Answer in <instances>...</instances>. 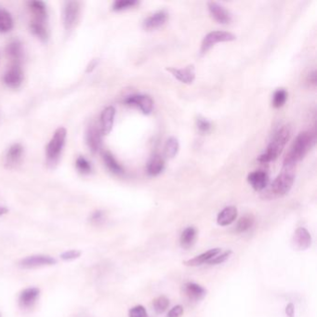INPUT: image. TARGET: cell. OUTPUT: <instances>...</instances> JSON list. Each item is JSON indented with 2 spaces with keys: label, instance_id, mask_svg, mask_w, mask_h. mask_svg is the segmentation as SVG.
Returning <instances> with one entry per match:
<instances>
[{
  "label": "cell",
  "instance_id": "obj_1",
  "mask_svg": "<svg viewBox=\"0 0 317 317\" xmlns=\"http://www.w3.org/2000/svg\"><path fill=\"white\" fill-rule=\"evenodd\" d=\"M315 140V132L311 130L303 131L297 136L284 160V167L295 169L297 163L304 159L306 154L314 145Z\"/></svg>",
  "mask_w": 317,
  "mask_h": 317
},
{
  "label": "cell",
  "instance_id": "obj_2",
  "mask_svg": "<svg viewBox=\"0 0 317 317\" xmlns=\"http://www.w3.org/2000/svg\"><path fill=\"white\" fill-rule=\"evenodd\" d=\"M290 134L291 129L288 125H285L281 129H278L267 147L266 151L258 156V162L262 164H267L276 160L279 156V154L282 153L283 149L285 148L290 138Z\"/></svg>",
  "mask_w": 317,
  "mask_h": 317
},
{
  "label": "cell",
  "instance_id": "obj_3",
  "mask_svg": "<svg viewBox=\"0 0 317 317\" xmlns=\"http://www.w3.org/2000/svg\"><path fill=\"white\" fill-rule=\"evenodd\" d=\"M294 168L284 167L281 173L276 177V180L272 183L270 189L263 194L266 199H273L284 196L288 194L292 188L294 180H295V172Z\"/></svg>",
  "mask_w": 317,
  "mask_h": 317
},
{
  "label": "cell",
  "instance_id": "obj_4",
  "mask_svg": "<svg viewBox=\"0 0 317 317\" xmlns=\"http://www.w3.org/2000/svg\"><path fill=\"white\" fill-rule=\"evenodd\" d=\"M66 134H67L66 129L63 127H60L59 129H56L51 140L47 145L46 155H47V165L52 168L57 164L60 155L63 152V149L65 147Z\"/></svg>",
  "mask_w": 317,
  "mask_h": 317
},
{
  "label": "cell",
  "instance_id": "obj_5",
  "mask_svg": "<svg viewBox=\"0 0 317 317\" xmlns=\"http://www.w3.org/2000/svg\"><path fill=\"white\" fill-rule=\"evenodd\" d=\"M235 35L226 31H212L204 37L201 45V52L206 53L215 44L220 42H230L235 40Z\"/></svg>",
  "mask_w": 317,
  "mask_h": 317
},
{
  "label": "cell",
  "instance_id": "obj_6",
  "mask_svg": "<svg viewBox=\"0 0 317 317\" xmlns=\"http://www.w3.org/2000/svg\"><path fill=\"white\" fill-rule=\"evenodd\" d=\"M80 11L79 2L77 1H66L64 7V25L65 30H71L77 22Z\"/></svg>",
  "mask_w": 317,
  "mask_h": 317
},
{
  "label": "cell",
  "instance_id": "obj_7",
  "mask_svg": "<svg viewBox=\"0 0 317 317\" xmlns=\"http://www.w3.org/2000/svg\"><path fill=\"white\" fill-rule=\"evenodd\" d=\"M24 155V147L20 143H14L7 151L4 164L8 170L16 169L21 164Z\"/></svg>",
  "mask_w": 317,
  "mask_h": 317
},
{
  "label": "cell",
  "instance_id": "obj_8",
  "mask_svg": "<svg viewBox=\"0 0 317 317\" xmlns=\"http://www.w3.org/2000/svg\"><path fill=\"white\" fill-rule=\"evenodd\" d=\"M125 103H127L128 105L136 106L140 108V110L144 115L151 114L153 109V100L148 95H131L125 100Z\"/></svg>",
  "mask_w": 317,
  "mask_h": 317
},
{
  "label": "cell",
  "instance_id": "obj_9",
  "mask_svg": "<svg viewBox=\"0 0 317 317\" xmlns=\"http://www.w3.org/2000/svg\"><path fill=\"white\" fill-rule=\"evenodd\" d=\"M57 263V260L55 258L47 256V255H32L29 257L23 258L20 261V266L22 268L30 269V268H36L41 266L47 265H54Z\"/></svg>",
  "mask_w": 317,
  "mask_h": 317
},
{
  "label": "cell",
  "instance_id": "obj_10",
  "mask_svg": "<svg viewBox=\"0 0 317 317\" xmlns=\"http://www.w3.org/2000/svg\"><path fill=\"white\" fill-rule=\"evenodd\" d=\"M24 78V73L21 68V65L19 64H13V65L7 70L3 80L9 88H18L23 82Z\"/></svg>",
  "mask_w": 317,
  "mask_h": 317
},
{
  "label": "cell",
  "instance_id": "obj_11",
  "mask_svg": "<svg viewBox=\"0 0 317 317\" xmlns=\"http://www.w3.org/2000/svg\"><path fill=\"white\" fill-rule=\"evenodd\" d=\"M101 131L98 126L91 125L88 127L86 133V141L91 153H97L101 149Z\"/></svg>",
  "mask_w": 317,
  "mask_h": 317
},
{
  "label": "cell",
  "instance_id": "obj_12",
  "mask_svg": "<svg viewBox=\"0 0 317 317\" xmlns=\"http://www.w3.org/2000/svg\"><path fill=\"white\" fill-rule=\"evenodd\" d=\"M311 236L305 228H298L292 237V246L295 249L303 251L311 247Z\"/></svg>",
  "mask_w": 317,
  "mask_h": 317
},
{
  "label": "cell",
  "instance_id": "obj_13",
  "mask_svg": "<svg viewBox=\"0 0 317 317\" xmlns=\"http://www.w3.org/2000/svg\"><path fill=\"white\" fill-rule=\"evenodd\" d=\"M207 7L212 17L214 18V20L219 24H227L231 22L232 20L231 13L221 4L212 1L207 3Z\"/></svg>",
  "mask_w": 317,
  "mask_h": 317
},
{
  "label": "cell",
  "instance_id": "obj_14",
  "mask_svg": "<svg viewBox=\"0 0 317 317\" xmlns=\"http://www.w3.org/2000/svg\"><path fill=\"white\" fill-rule=\"evenodd\" d=\"M167 71L170 72L171 75L181 82L184 84H192L195 79V70L194 65H190L182 69L177 68H167Z\"/></svg>",
  "mask_w": 317,
  "mask_h": 317
},
{
  "label": "cell",
  "instance_id": "obj_15",
  "mask_svg": "<svg viewBox=\"0 0 317 317\" xmlns=\"http://www.w3.org/2000/svg\"><path fill=\"white\" fill-rule=\"evenodd\" d=\"M247 182L255 191H262L268 185L269 176L263 171H253L248 174Z\"/></svg>",
  "mask_w": 317,
  "mask_h": 317
},
{
  "label": "cell",
  "instance_id": "obj_16",
  "mask_svg": "<svg viewBox=\"0 0 317 317\" xmlns=\"http://www.w3.org/2000/svg\"><path fill=\"white\" fill-rule=\"evenodd\" d=\"M116 116V109L113 106H108L100 115V129L102 135H107L111 132Z\"/></svg>",
  "mask_w": 317,
  "mask_h": 317
},
{
  "label": "cell",
  "instance_id": "obj_17",
  "mask_svg": "<svg viewBox=\"0 0 317 317\" xmlns=\"http://www.w3.org/2000/svg\"><path fill=\"white\" fill-rule=\"evenodd\" d=\"M167 20H168V13L165 11H159L152 14L151 16L147 17L143 21L142 26L146 31H153L164 25Z\"/></svg>",
  "mask_w": 317,
  "mask_h": 317
},
{
  "label": "cell",
  "instance_id": "obj_18",
  "mask_svg": "<svg viewBox=\"0 0 317 317\" xmlns=\"http://www.w3.org/2000/svg\"><path fill=\"white\" fill-rule=\"evenodd\" d=\"M183 292L189 300L199 301L203 300L206 295V290L203 287L195 283H187L183 286Z\"/></svg>",
  "mask_w": 317,
  "mask_h": 317
},
{
  "label": "cell",
  "instance_id": "obj_19",
  "mask_svg": "<svg viewBox=\"0 0 317 317\" xmlns=\"http://www.w3.org/2000/svg\"><path fill=\"white\" fill-rule=\"evenodd\" d=\"M40 290L37 288H29L24 289L20 294L19 303L22 308H31L34 305L37 298L39 297Z\"/></svg>",
  "mask_w": 317,
  "mask_h": 317
},
{
  "label": "cell",
  "instance_id": "obj_20",
  "mask_svg": "<svg viewBox=\"0 0 317 317\" xmlns=\"http://www.w3.org/2000/svg\"><path fill=\"white\" fill-rule=\"evenodd\" d=\"M221 253V248L216 247V248H212L207 250L206 252L202 253L198 256L194 257V258H191L188 260H184L183 265L185 266H190V267H196L199 265H204L206 262H208L210 259L214 258L215 256H217L218 254Z\"/></svg>",
  "mask_w": 317,
  "mask_h": 317
},
{
  "label": "cell",
  "instance_id": "obj_21",
  "mask_svg": "<svg viewBox=\"0 0 317 317\" xmlns=\"http://www.w3.org/2000/svg\"><path fill=\"white\" fill-rule=\"evenodd\" d=\"M237 208L234 206H226L218 214L217 223L220 226H228L237 218Z\"/></svg>",
  "mask_w": 317,
  "mask_h": 317
},
{
  "label": "cell",
  "instance_id": "obj_22",
  "mask_svg": "<svg viewBox=\"0 0 317 317\" xmlns=\"http://www.w3.org/2000/svg\"><path fill=\"white\" fill-rule=\"evenodd\" d=\"M27 5L35 16L34 21L45 24L47 16L46 4L43 1H29Z\"/></svg>",
  "mask_w": 317,
  "mask_h": 317
},
{
  "label": "cell",
  "instance_id": "obj_23",
  "mask_svg": "<svg viewBox=\"0 0 317 317\" xmlns=\"http://www.w3.org/2000/svg\"><path fill=\"white\" fill-rule=\"evenodd\" d=\"M164 159L159 154H154L147 164V173L150 176H157L164 171Z\"/></svg>",
  "mask_w": 317,
  "mask_h": 317
},
{
  "label": "cell",
  "instance_id": "obj_24",
  "mask_svg": "<svg viewBox=\"0 0 317 317\" xmlns=\"http://www.w3.org/2000/svg\"><path fill=\"white\" fill-rule=\"evenodd\" d=\"M6 52L9 57L14 62V64H19L23 58L24 49L23 45L19 40H13L7 46Z\"/></svg>",
  "mask_w": 317,
  "mask_h": 317
},
{
  "label": "cell",
  "instance_id": "obj_25",
  "mask_svg": "<svg viewBox=\"0 0 317 317\" xmlns=\"http://www.w3.org/2000/svg\"><path fill=\"white\" fill-rule=\"evenodd\" d=\"M196 239V230L194 227H188L184 230L180 237V244L182 248L188 249L194 246Z\"/></svg>",
  "mask_w": 317,
  "mask_h": 317
},
{
  "label": "cell",
  "instance_id": "obj_26",
  "mask_svg": "<svg viewBox=\"0 0 317 317\" xmlns=\"http://www.w3.org/2000/svg\"><path fill=\"white\" fill-rule=\"evenodd\" d=\"M102 159L104 161L107 169L114 174H122L124 172L123 168L118 163L117 159L110 152H104L102 153Z\"/></svg>",
  "mask_w": 317,
  "mask_h": 317
},
{
  "label": "cell",
  "instance_id": "obj_27",
  "mask_svg": "<svg viewBox=\"0 0 317 317\" xmlns=\"http://www.w3.org/2000/svg\"><path fill=\"white\" fill-rule=\"evenodd\" d=\"M13 28V20L10 12L0 9V33H8Z\"/></svg>",
  "mask_w": 317,
  "mask_h": 317
},
{
  "label": "cell",
  "instance_id": "obj_28",
  "mask_svg": "<svg viewBox=\"0 0 317 317\" xmlns=\"http://www.w3.org/2000/svg\"><path fill=\"white\" fill-rule=\"evenodd\" d=\"M30 29L31 32L37 36L41 41L47 42L48 39V34L47 30L45 26V24L33 21L32 24H30Z\"/></svg>",
  "mask_w": 317,
  "mask_h": 317
},
{
  "label": "cell",
  "instance_id": "obj_29",
  "mask_svg": "<svg viewBox=\"0 0 317 317\" xmlns=\"http://www.w3.org/2000/svg\"><path fill=\"white\" fill-rule=\"evenodd\" d=\"M255 223V218L251 214H247L240 218L237 222L235 230L237 233H245L250 229Z\"/></svg>",
  "mask_w": 317,
  "mask_h": 317
},
{
  "label": "cell",
  "instance_id": "obj_30",
  "mask_svg": "<svg viewBox=\"0 0 317 317\" xmlns=\"http://www.w3.org/2000/svg\"><path fill=\"white\" fill-rule=\"evenodd\" d=\"M179 148H180V145H179L178 140L174 137H171L166 142V145H165V155L167 157L173 159L179 152Z\"/></svg>",
  "mask_w": 317,
  "mask_h": 317
},
{
  "label": "cell",
  "instance_id": "obj_31",
  "mask_svg": "<svg viewBox=\"0 0 317 317\" xmlns=\"http://www.w3.org/2000/svg\"><path fill=\"white\" fill-rule=\"evenodd\" d=\"M287 99H288V92L283 88H279L276 90L273 96V106L275 108H280L286 103Z\"/></svg>",
  "mask_w": 317,
  "mask_h": 317
},
{
  "label": "cell",
  "instance_id": "obj_32",
  "mask_svg": "<svg viewBox=\"0 0 317 317\" xmlns=\"http://www.w3.org/2000/svg\"><path fill=\"white\" fill-rule=\"evenodd\" d=\"M153 309L156 313H163L170 306V300L166 296H159L153 300Z\"/></svg>",
  "mask_w": 317,
  "mask_h": 317
},
{
  "label": "cell",
  "instance_id": "obj_33",
  "mask_svg": "<svg viewBox=\"0 0 317 317\" xmlns=\"http://www.w3.org/2000/svg\"><path fill=\"white\" fill-rule=\"evenodd\" d=\"M138 4H139V2L137 0H117L114 2L112 8H113V11L121 12V11L130 9V8H133Z\"/></svg>",
  "mask_w": 317,
  "mask_h": 317
},
{
  "label": "cell",
  "instance_id": "obj_34",
  "mask_svg": "<svg viewBox=\"0 0 317 317\" xmlns=\"http://www.w3.org/2000/svg\"><path fill=\"white\" fill-rule=\"evenodd\" d=\"M76 167H77V171L82 174H89L92 171L91 165L88 162V159H85L84 156L77 157V161H76Z\"/></svg>",
  "mask_w": 317,
  "mask_h": 317
},
{
  "label": "cell",
  "instance_id": "obj_35",
  "mask_svg": "<svg viewBox=\"0 0 317 317\" xmlns=\"http://www.w3.org/2000/svg\"><path fill=\"white\" fill-rule=\"evenodd\" d=\"M196 126H197V129H199L200 132L202 133H206L212 129L210 122L202 117H198L196 119Z\"/></svg>",
  "mask_w": 317,
  "mask_h": 317
},
{
  "label": "cell",
  "instance_id": "obj_36",
  "mask_svg": "<svg viewBox=\"0 0 317 317\" xmlns=\"http://www.w3.org/2000/svg\"><path fill=\"white\" fill-rule=\"evenodd\" d=\"M232 254V250H227L225 252L222 253L221 255L218 254L217 256H215L214 258L210 259L207 263L210 265H221L223 263L225 260H227L229 258L230 256Z\"/></svg>",
  "mask_w": 317,
  "mask_h": 317
},
{
  "label": "cell",
  "instance_id": "obj_37",
  "mask_svg": "<svg viewBox=\"0 0 317 317\" xmlns=\"http://www.w3.org/2000/svg\"><path fill=\"white\" fill-rule=\"evenodd\" d=\"M129 317H147L146 309L142 305L134 306L129 310Z\"/></svg>",
  "mask_w": 317,
  "mask_h": 317
},
{
  "label": "cell",
  "instance_id": "obj_38",
  "mask_svg": "<svg viewBox=\"0 0 317 317\" xmlns=\"http://www.w3.org/2000/svg\"><path fill=\"white\" fill-rule=\"evenodd\" d=\"M81 256V251L77 250V249H72L68 250L65 252L61 254V258L64 260H72V259H76Z\"/></svg>",
  "mask_w": 317,
  "mask_h": 317
},
{
  "label": "cell",
  "instance_id": "obj_39",
  "mask_svg": "<svg viewBox=\"0 0 317 317\" xmlns=\"http://www.w3.org/2000/svg\"><path fill=\"white\" fill-rule=\"evenodd\" d=\"M103 220H104V212L101 210L95 212L90 217V222L95 224H100Z\"/></svg>",
  "mask_w": 317,
  "mask_h": 317
},
{
  "label": "cell",
  "instance_id": "obj_40",
  "mask_svg": "<svg viewBox=\"0 0 317 317\" xmlns=\"http://www.w3.org/2000/svg\"><path fill=\"white\" fill-rule=\"evenodd\" d=\"M182 314H183V307L182 305H176L169 311L167 317H182Z\"/></svg>",
  "mask_w": 317,
  "mask_h": 317
},
{
  "label": "cell",
  "instance_id": "obj_41",
  "mask_svg": "<svg viewBox=\"0 0 317 317\" xmlns=\"http://www.w3.org/2000/svg\"><path fill=\"white\" fill-rule=\"evenodd\" d=\"M307 81L310 84V86L311 87H315L316 86V72L315 71H312L311 73L309 74L308 78H307Z\"/></svg>",
  "mask_w": 317,
  "mask_h": 317
},
{
  "label": "cell",
  "instance_id": "obj_42",
  "mask_svg": "<svg viewBox=\"0 0 317 317\" xmlns=\"http://www.w3.org/2000/svg\"><path fill=\"white\" fill-rule=\"evenodd\" d=\"M286 314L288 317H294L295 309H294V305L292 303H288L286 307Z\"/></svg>",
  "mask_w": 317,
  "mask_h": 317
},
{
  "label": "cell",
  "instance_id": "obj_43",
  "mask_svg": "<svg viewBox=\"0 0 317 317\" xmlns=\"http://www.w3.org/2000/svg\"><path fill=\"white\" fill-rule=\"evenodd\" d=\"M99 64V60L93 59L89 65H88V68H87V73H91L92 71L94 70L95 68L97 67V65Z\"/></svg>",
  "mask_w": 317,
  "mask_h": 317
},
{
  "label": "cell",
  "instance_id": "obj_44",
  "mask_svg": "<svg viewBox=\"0 0 317 317\" xmlns=\"http://www.w3.org/2000/svg\"><path fill=\"white\" fill-rule=\"evenodd\" d=\"M9 212V209L5 207V206H0V216H2V215H5Z\"/></svg>",
  "mask_w": 317,
  "mask_h": 317
}]
</instances>
